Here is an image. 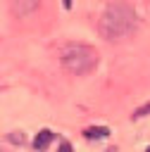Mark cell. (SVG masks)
<instances>
[{"instance_id":"1","label":"cell","mask_w":150,"mask_h":152,"mask_svg":"<svg viewBox=\"0 0 150 152\" xmlns=\"http://www.w3.org/2000/svg\"><path fill=\"white\" fill-rule=\"evenodd\" d=\"M136 12L131 10V5L126 2H110L102 14H100V24H98V31L105 40H121L126 36H131L136 31Z\"/></svg>"},{"instance_id":"2","label":"cell","mask_w":150,"mask_h":152,"mask_svg":"<svg viewBox=\"0 0 150 152\" xmlns=\"http://www.w3.org/2000/svg\"><path fill=\"white\" fill-rule=\"evenodd\" d=\"M60 62H62V66H64L71 76H88V74H93V69L98 66V52H95V48H90V45L74 43V45H67V48L62 50Z\"/></svg>"},{"instance_id":"3","label":"cell","mask_w":150,"mask_h":152,"mask_svg":"<svg viewBox=\"0 0 150 152\" xmlns=\"http://www.w3.org/2000/svg\"><path fill=\"white\" fill-rule=\"evenodd\" d=\"M38 7H40V0H12L10 2V12L17 19H24V17L33 14Z\"/></svg>"},{"instance_id":"4","label":"cell","mask_w":150,"mask_h":152,"mask_svg":"<svg viewBox=\"0 0 150 152\" xmlns=\"http://www.w3.org/2000/svg\"><path fill=\"white\" fill-rule=\"evenodd\" d=\"M55 140V133L52 131H48V128H43V131H38V135L33 138V147L38 150V152H43V150H48L50 147V142Z\"/></svg>"},{"instance_id":"5","label":"cell","mask_w":150,"mask_h":152,"mask_svg":"<svg viewBox=\"0 0 150 152\" xmlns=\"http://www.w3.org/2000/svg\"><path fill=\"white\" fill-rule=\"evenodd\" d=\"M83 135H86L88 140H98V138L110 135V128H105V126H90V128H86V131H83Z\"/></svg>"},{"instance_id":"6","label":"cell","mask_w":150,"mask_h":152,"mask_svg":"<svg viewBox=\"0 0 150 152\" xmlns=\"http://www.w3.org/2000/svg\"><path fill=\"white\" fill-rule=\"evenodd\" d=\"M7 140H10V142H14V145H24V142H26L24 133H17V131H14V133H10V135H7Z\"/></svg>"},{"instance_id":"7","label":"cell","mask_w":150,"mask_h":152,"mask_svg":"<svg viewBox=\"0 0 150 152\" xmlns=\"http://www.w3.org/2000/svg\"><path fill=\"white\" fill-rule=\"evenodd\" d=\"M57 152H74V147H71V142H67V140H64V142L60 145V150H57Z\"/></svg>"},{"instance_id":"8","label":"cell","mask_w":150,"mask_h":152,"mask_svg":"<svg viewBox=\"0 0 150 152\" xmlns=\"http://www.w3.org/2000/svg\"><path fill=\"white\" fill-rule=\"evenodd\" d=\"M64 7L69 10V7H71V0H64Z\"/></svg>"},{"instance_id":"9","label":"cell","mask_w":150,"mask_h":152,"mask_svg":"<svg viewBox=\"0 0 150 152\" xmlns=\"http://www.w3.org/2000/svg\"><path fill=\"white\" fill-rule=\"evenodd\" d=\"M148 152H150V147H148Z\"/></svg>"}]
</instances>
